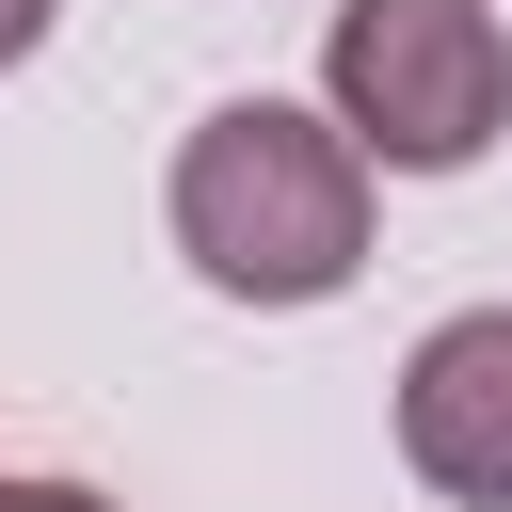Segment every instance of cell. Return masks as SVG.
Wrapping results in <instances>:
<instances>
[{"label": "cell", "mask_w": 512, "mask_h": 512, "mask_svg": "<svg viewBox=\"0 0 512 512\" xmlns=\"http://www.w3.org/2000/svg\"><path fill=\"white\" fill-rule=\"evenodd\" d=\"M160 208L224 304H336L368 272V160L336 144V112H288V96H224L176 144Z\"/></svg>", "instance_id": "cell-1"}, {"label": "cell", "mask_w": 512, "mask_h": 512, "mask_svg": "<svg viewBox=\"0 0 512 512\" xmlns=\"http://www.w3.org/2000/svg\"><path fill=\"white\" fill-rule=\"evenodd\" d=\"M320 96L368 176H464L512 128V32H496V0H336Z\"/></svg>", "instance_id": "cell-2"}, {"label": "cell", "mask_w": 512, "mask_h": 512, "mask_svg": "<svg viewBox=\"0 0 512 512\" xmlns=\"http://www.w3.org/2000/svg\"><path fill=\"white\" fill-rule=\"evenodd\" d=\"M400 464L464 512H512V304H464L400 352Z\"/></svg>", "instance_id": "cell-3"}, {"label": "cell", "mask_w": 512, "mask_h": 512, "mask_svg": "<svg viewBox=\"0 0 512 512\" xmlns=\"http://www.w3.org/2000/svg\"><path fill=\"white\" fill-rule=\"evenodd\" d=\"M0 512H112L96 480H0Z\"/></svg>", "instance_id": "cell-4"}, {"label": "cell", "mask_w": 512, "mask_h": 512, "mask_svg": "<svg viewBox=\"0 0 512 512\" xmlns=\"http://www.w3.org/2000/svg\"><path fill=\"white\" fill-rule=\"evenodd\" d=\"M48 48V0H0V64H32Z\"/></svg>", "instance_id": "cell-5"}]
</instances>
